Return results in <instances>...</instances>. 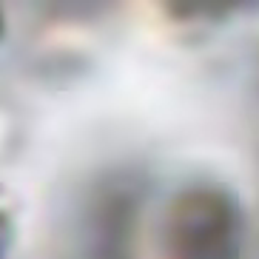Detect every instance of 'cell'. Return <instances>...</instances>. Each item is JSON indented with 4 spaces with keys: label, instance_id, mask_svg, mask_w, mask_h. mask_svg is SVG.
<instances>
[{
    "label": "cell",
    "instance_id": "6da1fadb",
    "mask_svg": "<svg viewBox=\"0 0 259 259\" xmlns=\"http://www.w3.org/2000/svg\"><path fill=\"white\" fill-rule=\"evenodd\" d=\"M245 213L225 185L191 183L168 194L140 231L137 259H239Z\"/></svg>",
    "mask_w": 259,
    "mask_h": 259
},
{
    "label": "cell",
    "instance_id": "7a4b0ae2",
    "mask_svg": "<svg viewBox=\"0 0 259 259\" xmlns=\"http://www.w3.org/2000/svg\"><path fill=\"white\" fill-rule=\"evenodd\" d=\"M9 228H12V217H9V208L0 197V256H3V248L9 242Z\"/></svg>",
    "mask_w": 259,
    "mask_h": 259
}]
</instances>
